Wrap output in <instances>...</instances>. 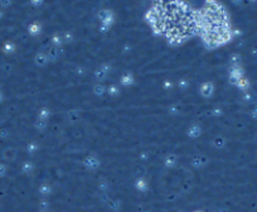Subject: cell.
<instances>
[{"mask_svg": "<svg viewBox=\"0 0 257 212\" xmlns=\"http://www.w3.org/2000/svg\"><path fill=\"white\" fill-rule=\"evenodd\" d=\"M52 40H53V43H54L56 45H61V44L63 43V40H64V39H63V38H62V37H61L59 34H57V33H56V34L53 35Z\"/></svg>", "mask_w": 257, "mask_h": 212, "instance_id": "30bf717a", "label": "cell"}, {"mask_svg": "<svg viewBox=\"0 0 257 212\" xmlns=\"http://www.w3.org/2000/svg\"><path fill=\"white\" fill-rule=\"evenodd\" d=\"M35 62L38 66H44L47 62H48V57L43 53H38V56L35 57Z\"/></svg>", "mask_w": 257, "mask_h": 212, "instance_id": "277c9868", "label": "cell"}, {"mask_svg": "<svg viewBox=\"0 0 257 212\" xmlns=\"http://www.w3.org/2000/svg\"><path fill=\"white\" fill-rule=\"evenodd\" d=\"M5 172H7V166H5L4 163L0 162V176H4Z\"/></svg>", "mask_w": 257, "mask_h": 212, "instance_id": "2e32d148", "label": "cell"}, {"mask_svg": "<svg viewBox=\"0 0 257 212\" xmlns=\"http://www.w3.org/2000/svg\"><path fill=\"white\" fill-rule=\"evenodd\" d=\"M14 43H11V42H7L5 44H4V52H7V53H10V52H13L14 51Z\"/></svg>", "mask_w": 257, "mask_h": 212, "instance_id": "ba28073f", "label": "cell"}, {"mask_svg": "<svg viewBox=\"0 0 257 212\" xmlns=\"http://www.w3.org/2000/svg\"><path fill=\"white\" fill-rule=\"evenodd\" d=\"M48 191H49V187L47 186V184H44V186L42 187V193H44V195H45V193H48Z\"/></svg>", "mask_w": 257, "mask_h": 212, "instance_id": "ac0fdd59", "label": "cell"}, {"mask_svg": "<svg viewBox=\"0 0 257 212\" xmlns=\"http://www.w3.org/2000/svg\"><path fill=\"white\" fill-rule=\"evenodd\" d=\"M3 16V10H0V18Z\"/></svg>", "mask_w": 257, "mask_h": 212, "instance_id": "ffe728a7", "label": "cell"}, {"mask_svg": "<svg viewBox=\"0 0 257 212\" xmlns=\"http://www.w3.org/2000/svg\"><path fill=\"white\" fill-rule=\"evenodd\" d=\"M214 144H216V147H222V145H224V141L222 138H217L214 140Z\"/></svg>", "mask_w": 257, "mask_h": 212, "instance_id": "e0dca14e", "label": "cell"}, {"mask_svg": "<svg viewBox=\"0 0 257 212\" xmlns=\"http://www.w3.org/2000/svg\"><path fill=\"white\" fill-rule=\"evenodd\" d=\"M199 92L203 97H211L214 92V86L212 82H204L202 83L200 88H199Z\"/></svg>", "mask_w": 257, "mask_h": 212, "instance_id": "6da1fadb", "label": "cell"}, {"mask_svg": "<svg viewBox=\"0 0 257 212\" xmlns=\"http://www.w3.org/2000/svg\"><path fill=\"white\" fill-rule=\"evenodd\" d=\"M108 93H111V95H117V93H119V87L116 85L110 86L108 87Z\"/></svg>", "mask_w": 257, "mask_h": 212, "instance_id": "4fadbf2b", "label": "cell"}, {"mask_svg": "<svg viewBox=\"0 0 257 212\" xmlns=\"http://www.w3.org/2000/svg\"><path fill=\"white\" fill-rule=\"evenodd\" d=\"M35 149H37V145H35V144H30V145H29V152H30V153H34Z\"/></svg>", "mask_w": 257, "mask_h": 212, "instance_id": "d6986e66", "label": "cell"}, {"mask_svg": "<svg viewBox=\"0 0 257 212\" xmlns=\"http://www.w3.org/2000/svg\"><path fill=\"white\" fill-rule=\"evenodd\" d=\"M48 116H49V110L48 109H42L39 111V119L40 120H45Z\"/></svg>", "mask_w": 257, "mask_h": 212, "instance_id": "52a82bcc", "label": "cell"}, {"mask_svg": "<svg viewBox=\"0 0 257 212\" xmlns=\"http://www.w3.org/2000/svg\"><path fill=\"white\" fill-rule=\"evenodd\" d=\"M174 164H175V157L172 155V158H168V159H167V166H168V167H172V166H174Z\"/></svg>", "mask_w": 257, "mask_h": 212, "instance_id": "9a60e30c", "label": "cell"}, {"mask_svg": "<svg viewBox=\"0 0 257 212\" xmlns=\"http://www.w3.org/2000/svg\"><path fill=\"white\" fill-rule=\"evenodd\" d=\"M132 75L131 73H124L122 75V77H121V83L124 85V86H129V85H131L132 83Z\"/></svg>", "mask_w": 257, "mask_h": 212, "instance_id": "3957f363", "label": "cell"}, {"mask_svg": "<svg viewBox=\"0 0 257 212\" xmlns=\"http://www.w3.org/2000/svg\"><path fill=\"white\" fill-rule=\"evenodd\" d=\"M40 32V26L38 24V23L35 21V23H33V24H30L29 26V33L30 34H33V35H35V34H38Z\"/></svg>", "mask_w": 257, "mask_h": 212, "instance_id": "8992f818", "label": "cell"}, {"mask_svg": "<svg viewBox=\"0 0 257 212\" xmlns=\"http://www.w3.org/2000/svg\"><path fill=\"white\" fill-rule=\"evenodd\" d=\"M199 134H200V128H199V125H193V126L189 129V131H188V135H189L190 138H197V136H199Z\"/></svg>", "mask_w": 257, "mask_h": 212, "instance_id": "5b68a950", "label": "cell"}, {"mask_svg": "<svg viewBox=\"0 0 257 212\" xmlns=\"http://www.w3.org/2000/svg\"><path fill=\"white\" fill-rule=\"evenodd\" d=\"M32 169H33V164L30 162H25L24 166H23V171H24V172H30Z\"/></svg>", "mask_w": 257, "mask_h": 212, "instance_id": "5bb4252c", "label": "cell"}, {"mask_svg": "<svg viewBox=\"0 0 257 212\" xmlns=\"http://www.w3.org/2000/svg\"><path fill=\"white\" fill-rule=\"evenodd\" d=\"M100 164V162L95 158V157H89V158H87L86 159V166L88 167V168H91V169H95L97 166Z\"/></svg>", "mask_w": 257, "mask_h": 212, "instance_id": "7a4b0ae2", "label": "cell"}, {"mask_svg": "<svg viewBox=\"0 0 257 212\" xmlns=\"http://www.w3.org/2000/svg\"><path fill=\"white\" fill-rule=\"evenodd\" d=\"M93 90H95V93H96V95L101 96V95H103V93H105V90H106V88H105L102 85H96Z\"/></svg>", "mask_w": 257, "mask_h": 212, "instance_id": "9c48e42d", "label": "cell"}, {"mask_svg": "<svg viewBox=\"0 0 257 212\" xmlns=\"http://www.w3.org/2000/svg\"><path fill=\"white\" fill-rule=\"evenodd\" d=\"M14 155H15V153H14L13 150H5V152H4V158H5L7 160H11V159L14 158Z\"/></svg>", "mask_w": 257, "mask_h": 212, "instance_id": "7c38bea8", "label": "cell"}, {"mask_svg": "<svg viewBox=\"0 0 257 212\" xmlns=\"http://www.w3.org/2000/svg\"><path fill=\"white\" fill-rule=\"evenodd\" d=\"M2 99H3V95H2V92H0V101H2Z\"/></svg>", "mask_w": 257, "mask_h": 212, "instance_id": "44dd1931", "label": "cell"}, {"mask_svg": "<svg viewBox=\"0 0 257 212\" xmlns=\"http://www.w3.org/2000/svg\"><path fill=\"white\" fill-rule=\"evenodd\" d=\"M136 186H137V188H139V190H141V191H145V190H146V187H148V183H146L145 181H143V179H140V181H137Z\"/></svg>", "mask_w": 257, "mask_h": 212, "instance_id": "8fae6325", "label": "cell"}]
</instances>
